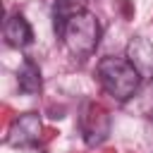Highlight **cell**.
I'll return each instance as SVG.
<instances>
[{
    "label": "cell",
    "mask_w": 153,
    "mask_h": 153,
    "mask_svg": "<svg viewBox=\"0 0 153 153\" xmlns=\"http://www.w3.org/2000/svg\"><path fill=\"white\" fill-rule=\"evenodd\" d=\"M96 72H98V81H100L103 91L120 103L129 100L141 86V74L129 62V57H112V55L103 57L98 62Z\"/></svg>",
    "instance_id": "cell-1"
},
{
    "label": "cell",
    "mask_w": 153,
    "mask_h": 153,
    "mask_svg": "<svg viewBox=\"0 0 153 153\" xmlns=\"http://www.w3.org/2000/svg\"><path fill=\"white\" fill-rule=\"evenodd\" d=\"M60 36H62V41H65V45L72 55L88 57L100 41V24L91 12L79 10L65 22Z\"/></svg>",
    "instance_id": "cell-2"
},
{
    "label": "cell",
    "mask_w": 153,
    "mask_h": 153,
    "mask_svg": "<svg viewBox=\"0 0 153 153\" xmlns=\"http://www.w3.org/2000/svg\"><path fill=\"white\" fill-rule=\"evenodd\" d=\"M41 129H43L41 117L36 112H24L12 122V127L7 131V143L10 146H33L41 136Z\"/></svg>",
    "instance_id": "cell-3"
},
{
    "label": "cell",
    "mask_w": 153,
    "mask_h": 153,
    "mask_svg": "<svg viewBox=\"0 0 153 153\" xmlns=\"http://www.w3.org/2000/svg\"><path fill=\"white\" fill-rule=\"evenodd\" d=\"M127 57L139 69L141 79H153V43L151 41H146L143 36L131 38L127 48Z\"/></svg>",
    "instance_id": "cell-4"
},
{
    "label": "cell",
    "mask_w": 153,
    "mask_h": 153,
    "mask_svg": "<svg viewBox=\"0 0 153 153\" xmlns=\"http://www.w3.org/2000/svg\"><path fill=\"white\" fill-rule=\"evenodd\" d=\"M2 33H5L7 45H12V48H26V45L33 41L31 24L24 19V14H12V17L5 22Z\"/></svg>",
    "instance_id": "cell-5"
},
{
    "label": "cell",
    "mask_w": 153,
    "mask_h": 153,
    "mask_svg": "<svg viewBox=\"0 0 153 153\" xmlns=\"http://www.w3.org/2000/svg\"><path fill=\"white\" fill-rule=\"evenodd\" d=\"M86 115H84V122H91L93 127H88L86 131H84V136H86V143L88 146H96V143H100L105 136H108V127H98V122H108V115L98 108V105H93V103H88L86 105Z\"/></svg>",
    "instance_id": "cell-6"
},
{
    "label": "cell",
    "mask_w": 153,
    "mask_h": 153,
    "mask_svg": "<svg viewBox=\"0 0 153 153\" xmlns=\"http://www.w3.org/2000/svg\"><path fill=\"white\" fill-rule=\"evenodd\" d=\"M17 81H19V88L24 93H36L41 88V72H38V67L31 60H24L19 72H17Z\"/></svg>",
    "instance_id": "cell-7"
}]
</instances>
